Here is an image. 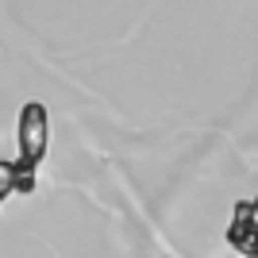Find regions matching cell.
Returning <instances> with one entry per match:
<instances>
[{
    "mask_svg": "<svg viewBox=\"0 0 258 258\" xmlns=\"http://www.w3.org/2000/svg\"><path fill=\"white\" fill-rule=\"evenodd\" d=\"M46 135H50V127H46V108L39 104V100H27V104L20 108V158L39 166V162L46 158Z\"/></svg>",
    "mask_w": 258,
    "mask_h": 258,
    "instance_id": "1",
    "label": "cell"
},
{
    "mask_svg": "<svg viewBox=\"0 0 258 258\" xmlns=\"http://www.w3.org/2000/svg\"><path fill=\"white\" fill-rule=\"evenodd\" d=\"M227 243L247 258H258V197L254 201H239L235 216H231V227H227Z\"/></svg>",
    "mask_w": 258,
    "mask_h": 258,
    "instance_id": "2",
    "label": "cell"
},
{
    "mask_svg": "<svg viewBox=\"0 0 258 258\" xmlns=\"http://www.w3.org/2000/svg\"><path fill=\"white\" fill-rule=\"evenodd\" d=\"M12 193H35V166L27 158L12 162Z\"/></svg>",
    "mask_w": 258,
    "mask_h": 258,
    "instance_id": "3",
    "label": "cell"
},
{
    "mask_svg": "<svg viewBox=\"0 0 258 258\" xmlns=\"http://www.w3.org/2000/svg\"><path fill=\"white\" fill-rule=\"evenodd\" d=\"M0 193H12V162H0Z\"/></svg>",
    "mask_w": 258,
    "mask_h": 258,
    "instance_id": "4",
    "label": "cell"
},
{
    "mask_svg": "<svg viewBox=\"0 0 258 258\" xmlns=\"http://www.w3.org/2000/svg\"><path fill=\"white\" fill-rule=\"evenodd\" d=\"M0 201H4V193H0Z\"/></svg>",
    "mask_w": 258,
    "mask_h": 258,
    "instance_id": "5",
    "label": "cell"
}]
</instances>
